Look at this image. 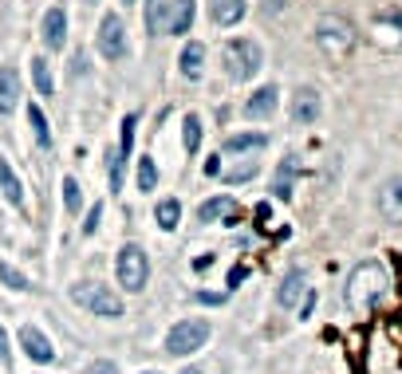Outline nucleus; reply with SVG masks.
<instances>
[{
	"mask_svg": "<svg viewBox=\"0 0 402 374\" xmlns=\"http://www.w3.org/2000/svg\"><path fill=\"white\" fill-rule=\"evenodd\" d=\"M0 280H4L12 291H28V288H32V284H28V276H24V272H16L12 264H0Z\"/></svg>",
	"mask_w": 402,
	"mask_h": 374,
	"instance_id": "nucleus-28",
	"label": "nucleus"
},
{
	"mask_svg": "<svg viewBox=\"0 0 402 374\" xmlns=\"http://www.w3.org/2000/svg\"><path fill=\"white\" fill-rule=\"evenodd\" d=\"M194 24V0H166V12H162V32L166 36H182Z\"/></svg>",
	"mask_w": 402,
	"mask_h": 374,
	"instance_id": "nucleus-9",
	"label": "nucleus"
},
{
	"mask_svg": "<svg viewBox=\"0 0 402 374\" xmlns=\"http://www.w3.org/2000/svg\"><path fill=\"white\" fill-rule=\"evenodd\" d=\"M99 221H103V209L95 205V209H91V217L83 221V232H87V237H91V232H95V225H99Z\"/></svg>",
	"mask_w": 402,
	"mask_h": 374,
	"instance_id": "nucleus-34",
	"label": "nucleus"
},
{
	"mask_svg": "<svg viewBox=\"0 0 402 374\" xmlns=\"http://www.w3.org/2000/svg\"><path fill=\"white\" fill-rule=\"evenodd\" d=\"M256 4H260V12H265V16H280L292 0H256Z\"/></svg>",
	"mask_w": 402,
	"mask_h": 374,
	"instance_id": "nucleus-32",
	"label": "nucleus"
},
{
	"mask_svg": "<svg viewBox=\"0 0 402 374\" xmlns=\"http://www.w3.org/2000/svg\"><path fill=\"white\" fill-rule=\"evenodd\" d=\"M20 343H24V350H28V359L32 362H51L56 359V347H51L48 335L36 331V327H24V331H20Z\"/></svg>",
	"mask_w": 402,
	"mask_h": 374,
	"instance_id": "nucleus-14",
	"label": "nucleus"
},
{
	"mask_svg": "<svg viewBox=\"0 0 402 374\" xmlns=\"http://www.w3.org/2000/svg\"><path fill=\"white\" fill-rule=\"evenodd\" d=\"M146 276H150V260L138 244H126L119 253V284L126 291H142L146 288Z\"/></svg>",
	"mask_w": 402,
	"mask_h": 374,
	"instance_id": "nucleus-6",
	"label": "nucleus"
},
{
	"mask_svg": "<svg viewBox=\"0 0 402 374\" xmlns=\"http://www.w3.org/2000/svg\"><path fill=\"white\" fill-rule=\"evenodd\" d=\"M260 63H265V51L256 40H229L225 48H221V67L229 79L237 83H249L256 71H260Z\"/></svg>",
	"mask_w": 402,
	"mask_h": 374,
	"instance_id": "nucleus-2",
	"label": "nucleus"
},
{
	"mask_svg": "<svg viewBox=\"0 0 402 374\" xmlns=\"http://www.w3.org/2000/svg\"><path fill=\"white\" fill-rule=\"evenodd\" d=\"M44 44L51 51H60L67 44V12L63 8H48L44 12Z\"/></svg>",
	"mask_w": 402,
	"mask_h": 374,
	"instance_id": "nucleus-13",
	"label": "nucleus"
},
{
	"mask_svg": "<svg viewBox=\"0 0 402 374\" xmlns=\"http://www.w3.org/2000/svg\"><path fill=\"white\" fill-rule=\"evenodd\" d=\"M72 300L79 303V307H87L91 315H103V319H119V315H122V300L107 288V284H95V280L75 284Z\"/></svg>",
	"mask_w": 402,
	"mask_h": 374,
	"instance_id": "nucleus-4",
	"label": "nucleus"
},
{
	"mask_svg": "<svg viewBox=\"0 0 402 374\" xmlns=\"http://www.w3.org/2000/svg\"><path fill=\"white\" fill-rule=\"evenodd\" d=\"M355 28L351 20H343V16H319V24H316V44L319 51L328 56V60H347L355 51Z\"/></svg>",
	"mask_w": 402,
	"mask_h": 374,
	"instance_id": "nucleus-3",
	"label": "nucleus"
},
{
	"mask_svg": "<svg viewBox=\"0 0 402 374\" xmlns=\"http://www.w3.org/2000/svg\"><path fill=\"white\" fill-rule=\"evenodd\" d=\"M390 288V276L387 268L378 264V260H363V264H355V272L347 276V288H343V300L351 307L355 315H367L375 307Z\"/></svg>",
	"mask_w": 402,
	"mask_h": 374,
	"instance_id": "nucleus-1",
	"label": "nucleus"
},
{
	"mask_svg": "<svg viewBox=\"0 0 402 374\" xmlns=\"http://www.w3.org/2000/svg\"><path fill=\"white\" fill-rule=\"evenodd\" d=\"M154 217H158V229H178V217H182V205L174 201V197H162L158 209H154Z\"/></svg>",
	"mask_w": 402,
	"mask_h": 374,
	"instance_id": "nucleus-24",
	"label": "nucleus"
},
{
	"mask_svg": "<svg viewBox=\"0 0 402 374\" xmlns=\"http://www.w3.org/2000/svg\"><path fill=\"white\" fill-rule=\"evenodd\" d=\"M209 16H213V24H221V28L241 24V16H244V0H213Z\"/></svg>",
	"mask_w": 402,
	"mask_h": 374,
	"instance_id": "nucleus-21",
	"label": "nucleus"
},
{
	"mask_svg": "<svg viewBox=\"0 0 402 374\" xmlns=\"http://www.w3.org/2000/svg\"><path fill=\"white\" fill-rule=\"evenodd\" d=\"M209 339V323L206 319H182V323L170 327V335H166V350H170L174 359H185V355H194L197 347H206Z\"/></svg>",
	"mask_w": 402,
	"mask_h": 374,
	"instance_id": "nucleus-5",
	"label": "nucleus"
},
{
	"mask_svg": "<svg viewBox=\"0 0 402 374\" xmlns=\"http://www.w3.org/2000/svg\"><path fill=\"white\" fill-rule=\"evenodd\" d=\"M28 122H32V134H36V142L40 146H51V134H48V119H44V110L32 103L28 107Z\"/></svg>",
	"mask_w": 402,
	"mask_h": 374,
	"instance_id": "nucleus-25",
	"label": "nucleus"
},
{
	"mask_svg": "<svg viewBox=\"0 0 402 374\" xmlns=\"http://www.w3.org/2000/svg\"><path fill=\"white\" fill-rule=\"evenodd\" d=\"M300 296H304V272L296 268V272H288V276H284L280 291H276V303H280L284 312H292V307H296V300H300Z\"/></svg>",
	"mask_w": 402,
	"mask_h": 374,
	"instance_id": "nucleus-19",
	"label": "nucleus"
},
{
	"mask_svg": "<svg viewBox=\"0 0 402 374\" xmlns=\"http://www.w3.org/2000/svg\"><path fill=\"white\" fill-rule=\"evenodd\" d=\"M265 146H268L265 134H233V138H225L221 154H260Z\"/></svg>",
	"mask_w": 402,
	"mask_h": 374,
	"instance_id": "nucleus-20",
	"label": "nucleus"
},
{
	"mask_svg": "<svg viewBox=\"0 0 402 374\" xmlns=\"http://www.w3.org/2000/svg\"><path fill=\"white\" fill-rule=\"evenodd\" d=\"M296 173H300V162H296V158H284L280 169H276V178H272V197L288 201L292 189H296Z\"/></svg>",
	"mask_w": 402,
	"mask_h": 374,
	"instance_id": "nucleus-16",
	"label": "nucleus"
},
{
	"mask_svg": "<svg viewBox=\"0 0 402 374\" xmlns=\"http://www.w3.org/2000/svg\"><path fill=\"white\" fill-rule=\"evenodd\" d=\"M32 83H36L40 95H51V67H48V60H32Z\"/></svg>",
	"mask_w": 402,
	"mask_h": 374,
	"instance_id": "nucleus-26",
	"label": "nucleus"
},
{
	"mask_svg": "<svg viewBox=\"0 0 402 374\" xmlns=\"http://www.w3.org/2000/svg\"><path fill=\"white\" fill-rule=\"evenodd\" d=\"M0 194L8 197L12 205H24V189H20V178H16V169L0 158Z\"/></svg>",
	"mask_w": 402,
	"mask_h": 374,
	"instance_id": "nucleus-22",
	"label": "nucleus"
},
{
	"mask_svg": "<svg viewBox=\"0 0 402 374\" xmlns=\"http://www.w3.org/2000/svg\"><path fill=\"white\" fill-rule=\"evenodd\" d=\"M378 213L390 225H402V178L383 181V189H378Z\"/></svg>",
	"mask_w": 402,
	"mask_h": 374,
	"instance_id": "nucleus-10",
	"label": "nucleus"
},
{
	"mask_svg": "<svg viewBox=\"0 0 402 374\" xmlns=\"http://www.w3.org/2000/svg\"><path fill=\"white\" fill-rule=\"evenodd\" d=\"M201 63H206V48L201 44H185V51H182V75L185 79H201Z\"/></svg>",
	"mask_w": 402,
	"mask_h": 374,
	"instance_id": "nucleus-23",
	"label": "nucleus"
},
{
	"mask_svg": "<svg viewBox=\"0 0 402 374\" xmlns=\"http://www.w3.org/2000/svg\"><path fill=\"white\" fill-rule=\"evenodd\" d=\"M146 374H154V371H146Z\"/></svg>",
	"mask_w": 402,
	"mask_h": 374,
	"instance_id": "nucleus-36",
	"label": "nucleus"
},
{
	"mask_svg": "<svg viewBox=\"0 0 402 374\" xmlns=\"http://www.w3.org/2000/svg\"><path fill=\"white\" fill-rule=\"evenodd\" d=\"M20 107V75L16 67H0V114H12Z\"/></svg>",
	"mask_w": 402,
	"mask_h": 374,
	"instance_id": "nucleus-15",
	"label": "nucleus"
},
{
	"mask_svg": "<svg viewBox=\"0 0 402 374\" xmlns=\"http://www.w3.org/2000/svg\"><path fill=\"white\" fill-rule=\"evenodd\" d=\"M225 166L217 169V178H225L229 185H241V181H253L256 169H260V154H221Z\"/></svg>",
	"mask_w": 402,
	"mask_h": 374,
	"instance_id": "nucleus-8",
	"label": "nucleus"
},
{
	"mask_svg": "<svg viewBox=\"0 0 402 374\" xmlns=\"http://www.w3.org/2000/svg\"><path fill=\"white\" fill-rule=\"evenodd\" d=\"M99 56L110 63L126 56V28H122V20L115 12H107L103 24H99Z\"/></svg>",
	"mask_w": 402,
	"mask_h": 374,
	"instance_id": "nucleus-7",
	"label": "nucleus"
},
{
	"mask_svg": "<svg viewBox=\"0 0 402 374\" xmlns=\"http://www.w3.org/2000/svg\"><path fill=\"white\" fill-rule=\"evenodd\" d=\"M87 374H119V366H115L110 359H99V362H91V371Z\"/></svg>",
	"mask_w": 402,
	"mask_h": 374,
	"instance_id": "nucleus-33",
	"label": "nucleus"
},
{
	"mask_svg": "<svg viewBox=\"0 0 402 374\" xmlns=\"http://www.w3.org/2000/svg\"><path fill=\"white\" fill-rule=\"evenodd\" d=\"M162 12H166V0H146V24H150V32H162Z\"/></svg>",
	"mask_w": 402,
	"mask_h": 374,
	"instance_id": "nucleus-30",
	"label": "nucleus"
},
{
	"mask_svg": "<svg viewBox=\"0 0 402 374\" xmlns=\"http://www.w3.org/2000/svg\"><path fill=\"white\" fill-rule=\"evenodd\" d=\"M8 359H12V350H8V335H4V327H0V362L8 366Z\"/></svg>",
	"mask_w": 402,
	"mask_h": 374,
	"instance_id": "nucleus-35",
	"label": "nucleus"
},
{
	"mask_svg": "<svg viewBox=\"0 0 402 374\" xmlns=\"http://www.w3.org/2000/svg\"><path fill=\"white\" fill-rule=\"evenodd\" d=\"M375 40L378 44H402V12L399 8H387L375 20Z\"/></svg>",
	"mask_w": 402,
	"mask_h": 374,
	"instance_id": "nucleus-17",
	"label": "nucleus"
},
{
	"mask_svg": "<svg viewBox=\"0 0 402 374\" xmlns=\"http://www.w3.org/2000/svg\"><path fill=\"white\" fill-rule=\"evenodd\" d=\"M197 221H237V201L233 197H209L206 205L197 209Z\"/></svg>",
	"mask_w": 402,
	"mask_h": 374,
	"instance_id": "nucleus-18",
	"label": "nucleus"
},
{
	"mask_svg": "<svg viewBox=\"0 0 402 374\" xmlns=\"http://www.w3.org/2000/svg\"><path fill=\"white\" fill-rule=\"evenodd\" d=\"M288 110H292V119L304 122V126H308V122H316L319 110H324V103H319V91H312V87H300V91L292 95V107H288Z\"/></svg>",
	"mask_w": 402,
	"mask_h": 374,
	"instance_id": "nucleus-11",
	"label": "nucleus"
},
{
	"mask_svg": "<svg viewBox=\"0 0 402 374\" xmlns=\"http://www.w3.org/2000/svg\"><path fill=\"white\" fill-rule=\"evenodd\" d=\"M138 189H158V169H154V158H142V162H138Z\"/></svg>",
	"mask_w": 402,
	"mask_h": 374,
	"instance_id": "nucleus-27",
	"label": "nucleus"
},
{
	"mask_svg": "<svg viewBox=\"0 0 402 374\" xmlns=\"http://www.w3.org/2000/svg\"><path fill=\"white\" fill-rule=\"evenodd\" d=\"M197 146H201V122H197V114H190L185 119V150L194 154Z\"/></svg>",
	"mask_w": 402,
	"mask_h": 374,
	"instance_id": "nucleus-29",
	"label": "nucleus"
},
{
	"mask_svg": "<svg viewBox=\"0 0 402 374\" xmlns=\"http://www.w3.org/2000/svg\"><path fill=\"white\" fill-rule=\"evenodd\" d=\"M63 205H67V213H79V205H83V197H79V185H75L72 178L63 181Z\"/></svg>",
	"mask_w": 402,
	"mask_h": 374,
	"instance_id": "nucleus-31",
	"label": "nucleus"
},
{
	"mask_svg": "<svg viewBox=\"0 0 402 374\" xmlns=\"http://www.w3.org/2000/svg\"><path fill=\"white\" fill-rule=\"evenodd\" d=\"M276 103H280V91L276 87H260L256 95H249V103H244V119H272L276 114Z\"/></svg>",
	"mask_w": 402,
	"mask_h": 374,
	"instance_id": "nucleus-12",
	"label": "nucleus"
}]
</instances>
